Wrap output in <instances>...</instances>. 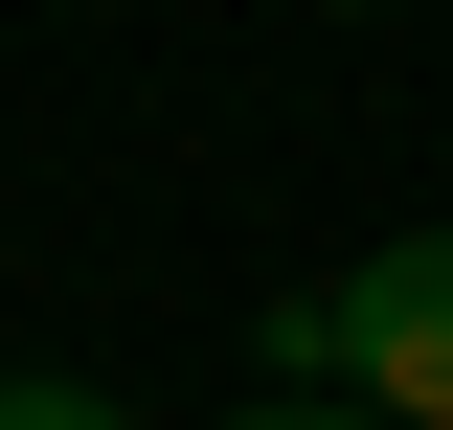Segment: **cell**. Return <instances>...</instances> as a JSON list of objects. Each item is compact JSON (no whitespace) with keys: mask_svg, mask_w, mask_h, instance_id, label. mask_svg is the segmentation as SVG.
I'll return each mask as SVG.
<instances>
[{"mask_svg":"<svg viewBox=\"0 0 453 430\" xmlns=\"http://www.w3.org/2000/svg\"><path fill=\"white\" fill-rule=\"evenodd\" d=\"M340 385L386 430H453V227H408V250L340 272Z\"/></svg>","mask_w":453,"mask_h":430,"instance_id":"obj_1","label":"cell"},{"mask_svg":"<svg viewBox=\"0 0 453 430\" xmlns=\"http://www.w3.org/2000/svg\"><path fill=\"white\" fill-rule=\"evenodd\" d=\"M0 430H136V408H113V385H68V363H23V385H0Z\"/></svg>","mask_w":453,"mask_h":430,"instance_id":"obj_2","label":"cell"},{"mask_svg":"<svg viewBox=\"0 0 453 430\" xmlns=\"http://www.w3.org/2000/svg\"><path fill=\"white\" fill-rule=\"evenodd\" d=\"M226 430H386V408H318V385H273V408H226Z\"/></svg>","mask_w":453,"mask_h":430,"instance_id":"obj_3","label":"cell"},{"mask_svg":"<svg viewBox=\"0 0 453 430\" xmlns=\"http://www.w3.org/2000/svg\"><path fill=\"white\" fill-rule=\"evenodd\" d=\"M340 23H386V0H340Z\"/></svg>","mask_w":453,"mask_h":430,"instance_id":"obj_4","label":"cell"}]
</instances>
